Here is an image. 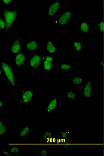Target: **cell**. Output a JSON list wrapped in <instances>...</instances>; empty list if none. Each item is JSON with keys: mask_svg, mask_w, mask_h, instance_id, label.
<instances>
[{"mask_svg": "<svg viewBox=\"0 0 104 156\" xmlns=\"http://www.w3.org/2000/svg\"><path fill=\"white\" fill-rule=\"evenodd\" d=\"M0 64L2 69L3 78L9 87L16 88L18 78L15 72L14 66L5 58H0Z\"/></svg>", "mask_w": 104, "mask_h": 156, "instance_id": "obj_1", "label": "cell"}, {"mask_svg": "<svg viewBox=\"0 0 104 156\" xmlns=\"http://www.w3.org/2000/svg\"><path fill=\"white\" fill-rule=\"evenodd\" d=\"M3 14L6 23V27L3 30L4 33L8 34L17 24L19 18V11L14 9H4Z\"/></svg>", "mask_w": 104, "mask_h": 156, "instance_id": "obj_2", "label": "cell"}, {"mask_svg": "<svg viewBox=\"0 0 104 156\" xmlns=\"http://www.w3.org/2000/svg\"><path fill=\"white\" fill-rule=\"evenodd\" d=\"M45 55L43 53H33L27 55V68H41Z\"/></svg>", "mask_w": 104, "mask_h": 156, "instance_id": "obj_3", "label": "cell"}, {"mask_svg": "<svg viewBox=\"0 0 104 156\" xmlns=\"http://www.w3.org/2000/svg\"><path fill=\"white\" fill-rule=\"evenodd\" d=\"M73 11L67 9L62 12L57 19L52 20V24L56 25H66L71 23L73 18Z\"/></svg>", "mask_w": 104, "mask_h": 156, "instance_id": "obj_4", "label": "cell"}, {"mask_svg": "<svg viewBox=\"0 0 104 156\" xmlns=\"http://www.w3.org/2000/svg\"><path fill=\"white\" fill-rule=\"evenodd\" d=\"M34 93L33 89L29 87H25L19 94V103L22 105L32 103L34 100Z\"/></svg>", "mask_w": 104, "mask_h": 156, "instance_id": "obj_5", "label": "cell"}, {"mask_svg": "<svg viewBox=\"0 0 104 156\" xmlns=\"http://www.w3.org/2000/svg\"><path fill=\"white\" fill-rule=\"evenodd\" d=\"M62 6V1L60 0L52 1L47 5L46 14L48 20H52L58 14Z\"/></svg>", "mask_w": 104, "mask_h": 156, "instance_id": "obj_6", "label": "cell"}, {"mask_svg": "<svg viewBox=\"0 0 104 156\" xmlns=\"http://www.w3.org/2000/svg\"><path fill=\"white\" fill-rule=\"evenodd\" d=\"M59 101L57 97H50L47 98L46 104L43 108V112L51 113L56 112L58 107Z\"/></svg>", "mask_w": 104, "mask_h": 156, "instance_id": "obj_7", "label": "cell"}, {"mask_svg": "<svg viewBox=\"0 0 104 156\" xmlns=\"http://www.w3.org/2000/svg\"><path fill=\"white\" fill-rule=\"evenodd\" d=\"M27 55L23 50L14 55V67L16 69L22 68L26 66Z\"/></svg>", "mask_w": 104, "mask_h": 156, "instance_id": "obj_8", "label": "cell"}, {"mask_svg": "<svg viewBox=\"0 0 104 156\" xmlns=\"http://www.w3.org/2000/svg\"><path fill=\"white\" fill-rule=\"evenodd\" d=\"M55 58L54 55L49 54L45 55L44 62L42 66L43 73L51 72L53 70Z\"/></svg>", "mask_w": 104, "mask_h": 156, "instance_id": "obj_9", "label": "cell"}, {"mask_svg": "<svg viewBox=\"0 0 104 156\" xmlns=\"http://www.w3.org/2000/svg\"><path fill=\"white\" fill-rule=\"evenodd\" d=\"M23 40L21 38H18L13 40L10 44L9 51L11 55L17 54L24 49Z\"/></svg>", "mask_w": 104, "mask_h": 156, "instance_id": "obj_10", "label": "cell"}, {"mask_svg": "<svg viewBox=\"0 0 104 156\" xmlns=\"http://www.w3.org/2000/svg\"><path fill=\"white\" fill-rule=\"evenodd\" d=\"M92 80L88 78L83 84L81 94L84 98H91L92 96Z\"/></svg>", "mask_w": 104, "mask_h": 156, "instance_id": "obj_11", "label": "cell"}, {"mask_svg": "<svg viewBox=\"0 0 104 156\" xmlns=\"http://www.w3.org/2000/svg\"><path fill=\"white\" fill-rule=\"evenodd\" d=\"M92 27L88 20H84L77 25V34L88 35L92 31Z\"/></svg>", "mask_w": 104, "mask_h": 156, "instance_id": "obj_12", "label": "cell"}, {"mask_svg": "<svg viewBox=\"0 0 104 156\" xmlns=\"http://www.w3.org/2000/svg\"><path fill=\"white\" fill-rule=\"evenodd\" d=\"M72 86L75 88L82 87L84 83V78L80 73H71Z\"/></svg>", "mask_w": 104, "mask_h": 156, "instance_id": "obj_13", "label": "cell"}, {"mask_svg": "<svg viewBox=\"0 0 104 156\" xmlns=\"http://www.w3.org/2000/svg\"><path fill=\"white\" fill-rule=\"evenodd\" d=\"M43 48L48 54L54 55L58 53V46L51 39H48Z\"/></svg>", "mask_w": 104, "mask_h": 156, "instance_id": "obj_14", "label": "cell"}, {"mask_svg": "<svg viewBox=\"0 0 104 156\" xmlns=\"http://www.w3.org/2000/svg\"><path fill=\"white\" fill-rule=\"evenodd\" d=\"M39 42L38 39H29L24 44V48L30 53H35L38 49Z\"/></svg>", "mask_w": 104, "mask_h": 156, "instance_id": "obj_15", "label": "cell"}, {"mask_svg": "<svg viewBox=\"0 0 104 156\" xmlns=\"http://www.w3.org/2000/svg\"><path fill=\"white\" fill-rule=\"evenodd\" d=\"M71 50L73 54H82V39H73L71 42Z\"/></svg>", "mask_w": 104, "mask_h": 156, "instance_id": "obj_16", "label": "cell"}, {"mask_svg": "<svg viewBox=\"0 0 104 156\" xmlns=\"http://www.w3.org/2000/svg\"><path fill=\"white\" fill-rule=\"evenodd\" d=\"M66 99L69 103H77V94L72 88L67 87L65 94Z\"/></svg>", "mask_w": 104, "mask_h": 156, "instance_id": "obj_17", "label": "cell"}, {"mask_svg": "<svg viewBox=\"0 0 104 156\" xmlns=\"http://www.w3.org/2000/svg\"><path fill=\"white\" fill-rule=\"evenodd\" d=\"M32 130V127L29 124H26L24 126L20 127L18 129V136L20 138L27 137Z\"/></svg>", "mask_w": 104, "mask_h": 156, "instance_id": "obj_18", "label": "cell"}, {"mask_svg": "<svg viewBox=\"0 0 104 156\" xmlns=\"http://www.w3.org/2000/svg\"><path fill=\"white\" fill-rule=\"evenodd\" d=\"M57 68L62 72V73H68L72 72L73 69V65L71 63L66 62L58 63Z\"/></svg>", "mask_w": 104, "mask_h": 156, "instance_id": "obj_19", "label": "cell"}, {"mask_svg": "<svg viewBox=\"0 0 104 156\" xmlns=\"http://www.w3.org/2000/svg\"><path fill=\"white\" fill-rule=\"evenodd\" d=\"M9 132V127L3 117H0V136H7Z\"/></svg>", "mask_w": 104, "mask_h": 156, "instance_id": "obj_20", "label": "cell"}, {"mask_svg": "<svg viewBox=\"0 0 104 156\" xmlns=\"http://www.w3.org/2000/svg\"><path fill=\"white\" fill-rule=\"evenodd\" d=\"M22 147L19 145H12L8 150L12 156H19L22 152Z\"/></svg>", "mask_w": 104, "mask_h": 156, "instance_id": "obj_21", "label": "cell"}, {"mask_svg": "<svg viewBox=\"0 0 104 156\" xmlns=\"http://www.w3.org/2000/svg\"><path fill=\"white\" fill-rule=\"evenodd\" d=\"M72 133L68 130L60 131L59 133V136L60 139L66 140L68 138L72 136Z\"/></svg>", "mask_w": 104, "mask_h": 156, "instance_id": "obj_22", "label": "cell"}, {"mask_svg": "<svg viewBox=\"0 0 104 156\" xmlns=\"http://www.w3.org/2000/svg\"><path fill=\"white\" fill-rule=\"evenodd\" d=\"M96 27L98 34L102 35L104 30V23L103 20H98L96 22Z\"/></svg>", "mask_w": 104, "mask_h": 156, "instance_id": "obj_23", "label": "cell"}, {"mask_svg": "<svg viewBox=\"0 0 104 156\" xmlns=\"http://www.w3.org/2000/svg\"><path fill=\"white\" fill-rule=\"evenodd\" d=\"M53 133L50 130H47L43 133L42 139L43 141H46L47 140L52 138L53 136Z\"/></svg>", "mask_w": 104, "mask_h": 156, "instance_id": "obj_24", "label": "cell"}, {"mask_svg": "<svg viewBox=\"0 0 104 156\" xmlns=\"http://www.w3.org/2000/svg\"><path fill=\"white\" fill-rule=\"evenodd\" d=\"M6 27V23L3 14H0V30H4Z\"/></svg>", "mask_w": 104, "mask_h": 156, "instance_id": "obj_25", "label": "cell"}, {"mask_svg": "<svg viewBox=\"0 0 104 156\" xmlns=\"http://www.w3.org/2000/svg\"><path fill=\"white\" fill-rule=\"evenodd\" d=\"M38 155L46 156L48 155V152L47 147L43 146L38 153Z\"/></svg>", "mask_w": 104, "mask_h": 156, "instance_id": "obj_26", "label": "cell"}, {"mask_svg": "<svg viewBox=\"0 0 104 156\" xmlns=\"http://www.w3.org/2000/svg\"><path fill=\"white\" fill-rule=\"evenodd\" d=\"M14 1L12 0H1L0 1V4L2 5H11L13 4Z\"/></svg>", "mask_w": 104, "mask_h": 156, "instance_id": "obj_27", "label": "cell"}, {"mask_svg": "<svg viewBox=\"0 0 104 156\" xmlns=\"http://www.w3.org/2000/svg\"><path fill=\"white\" fill-rule=\"evenodd\" d=\"M1 156H12L9 150H3L0 151Z\"/></svg>", "mask_w": 104, "mask_h": 156, "instance_id": "obj_28", "label": "cell"}, {"mask_svg": "<svg viewBox=\"0 0 104 156\" xmlns=\"http://www.w3.org/2000/svg\"><path fill=\"white\" fill-rule=\"evenodd\" d=\"M4 107V99L0 97V109L3 108Z\"/></svg>", "mask_w": 104, "mask_h": 156, "instance_id": "obj_29", "label": "cell"}, {"mask_svg": "<svg viewBox=\"0 0 104 156\" xmlns=\"http://www.w3.org/2000/svg\"><path fill=\"white\" fill-rule=\"evenodd\" d=\"M97 66L98 67H99L100 68H103V61L102 59L98 63Z\"/></svg>", "mask_w": 104, "mask_h": 156, "instance_id": "obj_30", "label": "cell"}, {"mask_svg": "<svg viewBox=\"0 0 104 156\" xmlns=\"http://www.w3.org/2000/svg\"><path fill=\"white\" fill-rule=\"evenodd\" d=\"M3 78V74H2V70L1 65L0 64V78Z\"/></svg>", "mask_w": 104, "mask_h": 156, "instance_id": "obj_31", "label": "cell"}]
</instances>
